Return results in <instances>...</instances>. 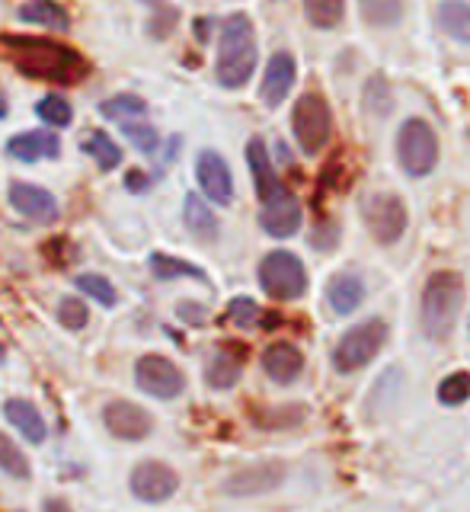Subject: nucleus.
I'll return each instance as SVG.
<instances>
[{
    "label": "nucleus",
    "instance_id": "1",
    "mask_svg": "<svg viewBox=\"0 0 470 512\" xmlns=\"http://www.w3.org/2000/svg\"><path fill=\"white\" fill-rule=\"evenodd\" d=\"M0 58L13 64L23 77L45 80V84H58V87H74L90 74V61L77 48L58 39L0 36Z\"/></svg>",
    "mask_w": 470,
    "mask_h": 512
},
{
    "label": "nucleus",
    "instance_id": "2",
    "mask_svg": "<svg viewBox=\"0 0 470 512\" xmlns=\"http://www.w3.org/2000/svg\"><path fill=\"white\" fill-rule=\"evenodd\" d=\"M256 71V32L250 16L234 13L221 23L215 77L221 87L240 90Z\"/></svg>",
    "mask_w": 470,
    "mask_h": 512
},
{
    "label": "nucleus",
    "instance_id": "3",
    "mask_svg": "<svg viewBox=\"0 0 470 512\" xmlns=\"http://www.w3.org/2000/svg\"><path fill=\"white\" fill-rule=\"evenodd\" d=\"M464 304V282L458 272L439 269L432 272L423 288V330L429 340H445L455 327Z\"/></svg>",
    "mask_w": 470,
    "mask_h": 512
},
{
    "label": "nucleus",
    "instance_id": "4",
    "mask_svg": "<svg viewBox=\"0 0 470 512\" xmlns=\"http://www.w3.org/2000/svg\"><path fill=\"white\" fill-rule=\"evenodd\" d=\"M291 132H295V141L304 154H320L333 135L330 103L320 93H304L291 109Z\"/></svg>",
    "mask_w": 470,
    "mask_h": 512
},
{
    "label": "nucleus",
    "instance_id": "5",
    "mask_svg": "<svg viewBox=\"0 0 470 512\" xmlns=\"http://www.w3.org/2000/svg\"><path fill=\"white\" fill-rule=\"evenodd\" d=\"M259 285L275 301H295L307 292V269L295 253L272 250L259 263Z\"/></svg>",
    "mask_w": 470,
    "mask_h": 512
},
{
    "label": "nucleus",
    "instance_id": "6",
    "mask_svg": "<svg viewBox=\"0 0 470 512\" xmlns=\"http://www.w3.org/2000/svg\"><path fill=\"white\" fill-rule=\"evenodd\" d=\"M384 343H387V324H384V320L371 317V320H365V324L352 327L333 349L336 372H343V375L359 372V368H365L371 359L378 356Z\"/></svg>",
    "mask_w": 470,
    "mask_h": 512
},
{
    "label": "nucleus",
    "instance_id": "7",
    "mask_svg": "<svg viewBox=\"0 0 470 512\" xmlns=\"http://www.w3.org/2000/svg\"><path fill=\"white\" fill-rule=\"evenodd\" d=\"M397 160L410 176H426L439 164V138L426 119H407L397 132Z\"/></svg>",
    "mask_w": 470,
    "mask_h": 512
},
{
    "label": "nucleus",
    "instance_id": "8",
    "mask_svg": "<svg viewBox=\"0 0 470 512\" xmlns=\"http://www.w3.org/2000/svg\"><path fill=\"white\" fill-rule=\"evenodd\" d=\"M362 215H365L368 231L375 234L378 244H397L403 231H407V205H403V199L391 196V192H375V196H368L362 205Z\"/></svg>",
    "mask_w": 470,
    "mask_h": 512
},
{
    "label": "nucleus",
    "instance_id": "9",
    "mask_svg": "<svg viewBox=\"0 0 470 512\" xmlns=\"http://www.w3.org/2000/svg\"><path fill=\"white\" fill-rule=\"evenodd\" d=\"M135 381L144 394H151L157 400H173L186 388L183 372L164 356H141L135 365Z\"/></svg>",
    "mask_w": 470,
    "mask_h": 512
},
{
    "label": "nucleus",
    "instance_id": "10",
    "mask_svg": "<svg viewBox=\"0 0 470 512\" xmlns=\"http://www.w3.org/2000/svg\"><path fill=\"white\" fill-rule=\"evenodd\" d=\"M180 490V474L164 461H141L132 471V493L141 503H164Z\"/></svg>",
    "mask_w": 470,
    "mask_h": 512
},
{
    "label": "nucleus",
    "instance_id": "11",
    "mask_svg": "<svg viewBox=\"0 0 470 512\" xmlns=\"http://www.w3.org/2000/svg\"><path fill=\"white\" fill-rule=\"evenodd\" d=\"M103 423L116 439L141 442V439L151 436L154 416L144 407L132 404V400H112V404H106V410H103Z\"/></svg>",
    "mask_w": 470,
    "mask_h": 512
},
{
    "label": "nucleus",
    "instance_id": "12",
    "mask_svg": "<svg viewBox=\"0 0 470 512\" xmlns=\"http://www.w3.org/2000/svg\"><path fill=\"white\" fill-rule=\"evenodd\" d=\"M196 176H199V186L208 199L215 205H228L234 199V176L228 160H224L218 151H202L196 160Z\"/></svg>",
    "mask_w": 470,
    "mask_h": 512
},
{
    "label": "nucleus",
    "instance_id": "13",
    "mask_svg": "<svg viewBox=\"0 0 470 512\" xmlns=\"http://www.w3.org/2000/svg\"><path fill=\"white\" fill-rule=\"evenodd\" d=\"M259 224H263V231L272 237H291L301 228V205L291 196L288 186H282V192H275L269 202H263Z\"/></svg>",
    "mask_w": 470,
    "mask_h": 512
},
{
    "label": "nucleus",
    "instance_id": "14",
    "mask_svg": "<svg viewBox=\"0 0 470 512\" xmlns=\"http://www.w3.org/2000/svg\"><path fill=\"white\" fill-rule=\"evenodd\" d=\"M10 205L29 221L52 224L58 218V202L48 189L32 186V183H13L10 186Z\"/></svg>",
    "mask_w": 470,
    "mask_h": 512
},
{
    "label": "nucleus",
    "instance_id": "15",
    "mask_svg": "<svg viewBox=\"0 0 470 512\" xmlns=\"http://www.w3.org/2000/svg\"><path fill=\"white\" fill-rule=\"evenodd\" d=\"M285 477V468L279 461H263V464H250V468L237 471L234 477L224 480V493L234 496H250V493H266L272 487H279Z\"/></svg>",
    "mask_w": 470,
    "mask_h": 512
},
{
    "label": "nucleus",
    "instance_id": "16",
    "mask_svg": "<svg viewBox=\"0 0 470 512\" xmlns=\"http://www.w3.org/2000/svg\"><path fill=\"white\" fill-rule=\"evenodd\" d=\"M295 58H291L288 52H279L272 55L269 64H266V74H263V87H259V96H263L266 106H282L285 96L291 93V87H295Z\"/></svg>",
    "mask_w": 470,
    "mask_h": 512
},
{
    "label": "nucleus",
    "instance_id": "17",
    "mask_svg": "<svg viewBox=\"0 0 470 512\" xmlns=\"http://www.w3.org/2000/svg\"><path fill=\"white\" fill-rule=\"evenodd\" d=\"M7 154L20 164H36L42 157L55 160L61 154V141L55 138V132H23L7 141Z\"/></svg>",
    "mask_w": 470,
    "mask_h": 512
},
{
    "label": "nucleus",
    "instance_id": "18",
    "mask_svg": "<svg viewBox=\"0 0 470 512\" xmlns=\"http://www.w3.org/2000/svg\"><path fill=\"white\" fill-rule=\"evenodd\" d=\"M263 372L279 381V384H291L301 372H304V356L298 346L291 343H272L263 352Z\"/></svg>",
    "mask_w": 470,
    "mask_h": 512
},
{
    "label": "nucleus",
    "instance_id": "19",
    "mask_svg": "<svg viewBox=\"0 0 470 512\" xmlns=\"http://www.w3.org/2000/svg\"><path fill=\"white\" fill-rule=\"evenodd\" d=\"M247 164H250V173H253V183H256V196L259 202H269L275 192H282V180L275 176L272 170V160H269V151H266V144L263 138H253L247 144Z\"/></svg>",
    "mask_w": 470,
    "mask_h": 512
},
{
    "label": "nucleus",
    "instance_id": "20",
    "mask_svg": "<svg viewBox=\"0 0 470 512\" xmlns=\"http://www.w3.org/2000/svg\"><path fill=\"white\" fill-rule=\"evenodd\" d=\"M240 372H243L240 349L221 346L212 356V362H208V368H205V381L212 384L215 391H228V388H234V384H237Z\"/></svg>",
    "mask_w": 470,
    "mask_h": 512
},
{
    "label": "nucleus",
    "instance_id": "21",
    "mask_svg": "<svg viewBox=\"0 0 470 512\" xmlns=\"http://www.w3.org/2000/svg\"><path fill=\"white\" fill-rule=\"evenodd\" d=\"M327 301H330V308L336 314H352L365 301L362 279L352 276V272H339V276H333V282L327 288Z\"/></svg>",
    "mask_w": 470,
    "mask_h": 512
},
{
    "label": "nucleus",
    "instance_id": "22",
    "mask_svg": "<svg viewBox=\"0 0 470 512\" xmlns=\"http://www.w3.org/2000/svg\"><path fill=\"white\" fill-rule=\"evenodd\" d=\"M4 413H7V420L23 432V436L29 442H45L48 436V429H45V420H42V413L29 404V400H20V397H13L4 404Z\"/></svg>",
    "mask_w": 470,
    "mask_h": 512
},
{
    "label": "nucleus",
    "instance_id": "23",
    "mask_svg": "<svg viewBox=\"0 0 470 512\" xmlns=\"http://www.w3.org/2000/svg\"><path fill=\"white\" fill-rule=\"evenodd\" d=\"M183 221L199 240H215L218 237V218H215V212L208 208V202L199 196V192H189V196H186Z\"/></svg>",
    "mask_w": 470,
    "mask_h": 512
},
{
    "label": "nucleus",
    "instance_id": "24",
    "mask_svg": "<svg viewBox=\"0 0 470 512\" xmlns=\"http://www.w3.org/2000/svg\"><path fill=\"white\" fill-rule=\"evenodd\" d=\"M20 16L26 23H36V26H45V29H55V32H68L71 29V16L61 4L55 0H29L23 4Z\"/></svg>",
    "mask_w": 470,
    "mask_h": 512
},
{
    "label": "nucleus",
    "instance_id": "25",
    "mask_svg": "<svg viewBox=\"0 0 470 512\" xmlns=\"http://www.w3.org/2000/svg\"><path fill=\"white\" fill-rule=\"evenodd\" d=\"M439 23L451 39H458L461 45H470V4L467 0H442Z\"/></svg>",
    "mask_w": 470,
    "mask_h": 512
},
{
    "label": "nucleus",
    "instance_id": "26",
    "mask_svg": "<svg viewBox=\"0 0 470 512\" xmlns=\"http://www.w3.org/2000/svg\"><path fill=\"white\" fill-rule=\"evenodd\" d=\"M100 112L112 122H135L148 116V103L135 93H119V96H109L106 103H100Z\"/></svg>",
    "mask_w": 470,
    "mask_h": 512
},
{
    "label": "nucleus",
    "instance_id": "27",
    "mask_svg": "<svg viewBox=\"0 0 470 512\" xmlns=\"http://www.w3.org/2000/svg\"><path fill=\"white\" fill-rule=\"evenodd\" d=\"M151 272L160 279V282H170V279H199L205 282V272L199 266H192V263H183V260H176V256H167V253H154L151 256Z\"/></svg>",
    "mask_w": 470,
    "mask_h": 512
},
{
    "label": "nucleus",
    "instance_id": "28",
    "mask_svg": "<svg viewBox=\"0 0 470 512\" xmlns=\"http://www.w3.org/2000/svg\"><path fill=\"white\" fill-rule=\"evenodd\" d=\"M84 151L100 164L103 170H116L122 164V148L116 141H112L106 132H90L87 141H84Z\"/></svg>",
    "mask_w": 470,
    "mask_h": 512
},
{
    "label": "nucleus",
    "instance_id": "29",
    "mask_svg": "<svg viewBox=\"0 0 470 512\" xmlns=\"http://www.w3.org/2000/svg\"><path fill=\"white\" fill-rule=\"evenodd\" d=\"M304 13L317 29H333L343 23L346 0H304Z\"/></svg>",
    "mask_w": 470,
    "mask_h": 512
},
{
    "label": "nucleus",
    "instance_id": "30",
    "mask_svg": "<svg viewBox=\"0 0 470 512\" xmlns=\"http://www.w3.org/2000/svg\"><path fill=\"white\" fill-rule=\"evenodd\" d=\"M368 26H394L403 16V0H359Z\"/></svg>",
    "mask_w": 470,
    "mask_h": 512
},
{
    "label": "nucleus",
    "instance_id": "31",
    "mask_svg": "<svg viewBox=\"0 0 470 512\" xmlns=\"http://www.w3.org/2000/svg\"><path fill=\"white\" fill-rule=\"evenodd\" d=\"M36 116L45 122V125H52V128H68L74 122V112H71V103L64 100L61 93H48L39 100L36 106Z\"/></svg>",
    "mask_w": 470,
    "mask_h": 512
},
{
    "label": "nucleus",
    "instance_id": "32",
    "mask_svg": "<svg viewBox=\"0 0 470 512\" xmlns=\"http://www.w3.org/2000/svg\"><path fill=\"white\" fill-rule=\"evenodd\" d=\"M0 468H4V474H10L16 480L29 477V461L23 455V448L16 445L10 436H4V432H0Z\"/></svg>",
    "mask_w": 470,
    "mask_h": 512
},
{
    "label": "nucleus",
    "instance_id": "33",
    "mask_svg": "<svg viewBox=\"0 0 470 512\" xmlns=\"http://www.w3.org/2000/svg\"><path fill=\"white\" fill-rule=\"evenodd\" d=\"M122 132H125V138L132 141L141 154H154V151L160 148V135H157V128H154V125H148L144 119L122 122Z\"/></svg>",
    "mask_w": 470,
    "mask_h": 512
},
{
    "label": "nucleus",
    "instance_id": "34",
    "mask_svg": "<svg viewBox=\"0 0 470 512\" xmlns=\"http://www.w3.org/2000/svg\"><path fill=\"white\" fill-rule=\"evenodd\" d=\"M439 400H442L445 407H458V404H464V400H470V375L467 372H455V375L442 378Z\"/></svg>",
    "mask_w": 470,
    "mask_h": 512
},
{
    "label": "nucleus",
    "instance_id": "35",
    "mask_svg": "<svg viewBox=\"0 0 470 512\" xmlns=\"http://www.w3.org/2000/svg\"><path fill=\"white\" fill-rule=\"evenodd\" d=\"M77 288H80L84 295H90L93 301L106 304V308H112V304L119 301V295H116V288H112V282H106L103 276H96V272H87V276H80V279H77Z\"/></svg>",
    "mask_w": 470,
    "mask_h": 512
},
{
    "label": "nucleus",
    "instance_id": "36",
    "mask_svg": "<svg viewBox=\"0 0 470 512\" xmlns=\"http://www.w3.org/2000/svg\"><path fill=\"white\" fill-rule=\"evenodd\" d=\"M87 304L80 301V298H61L58 301V320H61V327H68V330H80V327H87Z\"/></svg>",
    "mask_w": 470,
    "mask_h": 512
},
{
    "label": "nucleus",
    "instance_id": "37",
    "mask_svg": "<svg viewBox=\"0 0 470 512\" xmlns=\"http://www.w3.org/2000/svg\"><path fill=\"white\" fill-rule=\"evenodd\" d=\"M253 420L259 423V426H295V423H301L304 420V407H279V413H272V416H266V413H253Z\"/></svg>",
    "mask_w": 470,
    "mask_h": 512
},
{
    "label": "nucleus",
    "instance_id": "38",
    "mask_svg": "<svg viewBox=\"0 0 470 512\" xmlns=\"http://www.w3.org/2000/svg\"><path fill=\"white\" fill-rule=\"evenodd\" d=\"M256 317H259V308H256V301H250V298H234L228 304V320H234L237 327H253Z\"/></svg>",
    "mask_w": 470,
    "mask_h": 512
},
{
    "label": "nucleus",
    "instance_id": "39",
    "mask_svg": "<svg viewBox=\"0 0 470 512\" xmlns=\"http://www.w3.org/2000/svg\"><path fill=\"white\" fill-rule=\"evenodd\" d=\"M125 186L132 189V192H141V189H148V176L144 173H138V170H132L125 176Z\"/></svg>",
    "mask_w": 470,
    "mask_h": 512
},
{
    "label": "nucleus",
    "instance_id": "40",
    "mask_svg": "<svg viewBox=\"0 0 470 512\" xmlns=\"http://www.w3.org/2000/svg\"><path fill=\"white\" fill-rule=\"evenodd\" d=\"M45 512H71V506L64 503V500H48L45 503Z\"/></svg>",
    "mask_w": 470,
    "mask_h": 512
},
{
    "label": "nucleus",
    "instance_id": "41",
    "mask_svg": "<svg viewBox=\"0 0 470 512\" xmlns=\"http://www.w3.org/2000/svg\"><path fill=\"white\" fill-rule=\"evenodd\" d=\"M7 112H10V106H7V96H4V90H0V119H7Z\"/></svg>",
    "mask_w": 470,
    "mask_h": 512
},
{
    "label": "nucleus",
    "instance_id": "42",
    "mask_svg": "<svg viewBox=\"0 0 470 512\" xmlns=\"http://www.w3.org/2000/svg\"><path fill=\"white\" fill-rule=\"evenodd\" d=\"M141 4H148V7H160L164 0H141Z\"/></svg>",
    "mask_w": 470,
    "mask_h": 512
},
{
    "label": "nucleus",
    "instance_id": "43",
    "mask_svg": "<svg viewBox=\"0 0 470 512\" xmlns=\"http://www.w3.org/2000/svg\"><path fill=\"white\" fill-rule=\"evenodd\" d=\"M7 359V349H4V343H0V362H4Z\"/></svg>",
    "mask_w": 470,
    "mask_h": 512
}]
</instances>
